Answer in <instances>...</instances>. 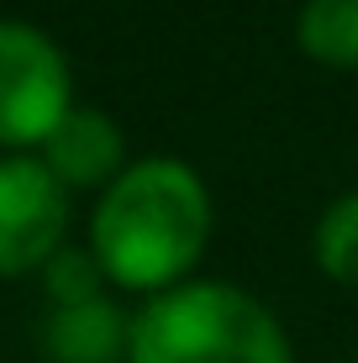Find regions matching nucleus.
<instances>
[{
	"label": "nucleus",
	"instance_id": "f257e3e1",
	"mask_svg": "<svg viewBox=\"0 0 358 363\" xmlns=\"http://www.w3.org/2000/svg\"><path fill=\"white\" fill-rule=\"evenodd\" d=\"M211 242V190L184 158H138L90 211V253L106 284L164 295L190 284Z\"/></svg>",
	"mask_w": 358,
	"mask_h": 363
},
{
	"label": "nucleus",
	"instance_id": "f03ea898",
	"mask_svg": "<svg viewBox=\"0 0 358 363\" xmlns=\"http://www.w3.org/2000/svg\"><path fill=\"white\" fill-rule=\"evenodd\" d=\"M127 363H295V347L258 295L190 279L132 316Z\"/></svg>",
	"mask_w": 358,
	"mask_h": 363
},
{
	"label": "nucleus",
	"instance_id": "7ed1b4c3",
	"mask_svg": "<svg viewBox=\"0 0 358 363\" xmlns=\"http://www.w3.org/2000/svg\"><path fill=\"white\" fill-rule=\"evenodd\" d=\"M74 111V74L64 48L32 21H0V147H43Z\"/></svg>",
	"mask_w": 358,
	"mask_h": 363
},
{
	"label": "nucleus",
	"instance_id": "20e7f679",
	"mask_svg": "<svg viewBox=\"0 0 358 363\" xmlns=\"http://www.w3.org/2000/svg\"><path fill=\"white\" fill-rule=\"evenodd\" d=\"M69 190L47 174L43 158L6 153L0 158V279L43 274V264L64 247Z\"/></svg>",
	"mask_w": 358,
	"mask_h": 363
},
{
	"label": "nucleus",
	"instance_id": "39448f33",
	"mask_svg": "<svg viewBox=\"0 0 358 363\" xmlns=\"http://www.w3.org/2000/svg\"><path fill=\"white\" fill-rule=\"evenodd\" d=\"M64 190H106L127 169V137L95 106H74L37 153Z\"/></svg>",
	"mask_w": 358,
	"mask_h": 363
},
{
	"label": "nucleus",
	"instance_id": "423d86ee",
	"mask_svg": "<svg viewBox=\"0 0 358 363\" xmlns=\"http://www.w3.org/2000/svg\"><path fill=\"white\" fill-rule=\"evenodd\" d=\"M127 337H132V316L111 295H101L84 306H58L47 316L43 342L58 363H116L127 358Z\"/></svg>",
	"mask_w": 358,
	"mask_h": 363
},
{
	"label": "nucleus",
	"instance_id": "0eeeda50",
	"mask_svg": "<svg viewBox=\"0 0 358 363\" xmlns=\"http://www.w3.org/2000/svg\"><path fill=\"white\" fill-rule=\"evenodd\" d=\"M295 48L322 69L353 74L358 69V0H306L295 11Z\"/></svg>",
	"mask_w": 358,
	"mask_h": 363
},
{
	"label": "nucleus",
	"instance_id": "6e6552de",
	"mask_svg": "<svg viewBox=\"0 0 358 363\" xmlns=\"http://www.w3.org/2000/svg\"><path fill=\"white\" fill-rule=\"evenodd\" d=\"M311 258H316V269H322L332 284L358 290V190L337 195L322 216H316Z\"/></svg>",
	"mask_w": 358,
	"mask_h": 363
},
{
	"label": "nucleus",
	"instance_id": "1a4fd4ad",
	"mask_svg": "<svg viewBox=\"0 0 358 363\" xmlns=\"http://www.w3.org/2000/svg\"><path fill=\"white\" fill-rule=\"evenodd\" d=\"M43 290L53 300V311L58 306H84V300L106 295V274H101L90 247H58L43 264Z\"/></svg>",
	"mask_w": 358,
	"mask_h": 363
}]
</instances>
